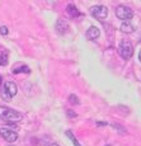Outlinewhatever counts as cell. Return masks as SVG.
I'll list each match as a JSON object with an SVG mask.
<instances>
[{
	"mask_svg": "<svg viewBox=\"0 0 141 146\" xmlns=\"http://www.w3.org/2000/svg\"><path fill=\"white\" fill-rule=\"evenodd\" d=\"M0 118L7 121V122H19L23 118V114L14 111L12 108L0 106Z\"/></svg>",
	"mask_w": 141,
	"mask_h": 146,
	"instance_id": "1",
	"label": "cell"
},
{
	"mask_svg": "<svg viewBox=\"0 0 141 146\" xmlns=\"http://www.w3.org/2000/svg\"><path fill=\"white\" fill-rule=\"evenodd\" d=\"M118 53L123 60H128L134 55V47L128 41H122L118 46Z\"/></svg>",
	"mask_w": 141,
	"mask_h": 146,
	"instance_id": "2",
	"label": "cell"
},
{
	"mask_svg": "<svg viewBox=\"0 0 141 146\" xmlns=\"http://www.w3.org/2000/svg\"><path fill=\"white\" fill-rule=\"evenodd\" d=\"M17 92H18L17 84L13 83V81H7V83L4 84V90H3V93H1V98L5 100H10L14 95L17 94Z\"/></svg>",
	"mask_w": 141,
	"mask_h": 146,
	"instance_id": "3",
	"label": "cell"
},
{
	"mask_svg": "<svg viewBox=\"0 0 141 146\" xmlns=\"http://www.w3.org/2000/svg\"><path fill=\"white\" fill-rule=\"evenodd\" d=\"M116 15H117V18L121 19V21L128 22L130 19L134 17V12H132L128 7L120 5V7H117V9H116Z\"/></svg>",
	"mask_w": 141,
	"mask_h": 146,
	"instance_id": "4",
	"label": "cell"
},
{
	"mask_svg": "<svg viewBox=\"0 0 141 146\" xmlns=\"http://www.w3.org/2000/svg\"><path fill=\"white\" fill-rule=\"evenodd\" d=\"M90 13H92V15L94 17L95 19H98V21H104V19L108 17V9H107L104 5H95V7L92 8V10H90Z\"/></svg>",
	"mask_w": 141,
	"mask_h": 146,
	"instance_id": "5",
	"label": "cell"
},
{
	"mask_svg": "<svg viewBox=\"0 0 141 146\" xmlns=\"http://www.w3.org/2000/svg\"><path fill=\"white\" fill-rule=\"evenodd\" d=\"M0 136L8 142H14L18 139V135H17L15 131L10 130V128H7V127L0 128Z\"/></svg>",
	"mask_w": 141,
	"mask_h": 146,
	"instance_id": "6",
	"label": "cell"
},
{
	"mask_svg": "<svg viewBox=\"0 0 141 146\" xmlns=\"http://www.w3.org/2000/svg\"><path fill=\"white\" fill-rule=\"evenodd\" d=\"M55 28L59 35H65V33L67 32V29H69V23H67L65 19H57Z\"/></svg>",
	"mask_w": 141,
	"mask_h": 146,
	"instance_id": "7",
	"label": "cell"
},
{
	"mask_svg": "<svg viewBox=\"0 0 141 146\" xmlns=\"http://www.w3.org/2000/svg\"><path fill=\"white\" fill-rule=\"evenodd\" d=\"M99 36H100V32L97 27H90L89 29L86 31V38H88V40L94 41V40H97Z\"/></svg>",
	"mask_w": 141,
	"mask_h": 146,
	"instance_id": "8",
	"label": "cell"
},
{
	"mask_svg": "<svg viewBox=\"0 0 141 146\" xmlns=\"http://www.w3.org/2000/svg\"><path fill=\"white\" fill-rule=\"evenodd\" d=\"M66 10H67V13H69V15L72 17V18H78V17H80V12L78 10V8L75 7V5L69 4L66 7Z\"/></svg>",
	"mask_w": 141,
	"mask_h": 146,
	"instance_id": "9",
	"label": "cell"
},
{
	"mask_svg": "<svg viewBox=\"0 0 141 146\" xmlns=\"http://www.w3.org/2000/svg\"><path fill=\"white\" fill-rule=\"evenodd\" d=\"M121 31L125 33H132L134 32V27H132V24H130L128 22H125V23L121 24Z\"/></svg>",
	"mask_w": 141,
	"mask_h": 146,
	"instance_id": "10",
	"label": "cell"
},
{
	"mask_svg": "<svg viewBox=\"0 0 141 146\" xmlns=\"http://www.w3.org/2000/svg\"><path fill=\"white\" fill-rule=\"evenodd\" d=\"M8 64V51H3L0 55V66H5Z\"/></svg>",
	"mask_w": 141,
	"mask_h": 146,
	"instance_id": "11",
	"label": "cell"
},
{
	"mask_svg": "<svg viewBox=\"0 0 141 146\" xmlns=\"http://www.w3.org/2000/svg\"><path fill=\"white\" fill-rule=\"evenodd\" d=\"M19 72H27V74H29L31 70L28 66H21V67H17V69L13 70V74H19Z\"/></svg>",
	"mask_w": 141,
	"mask_h": 146,
	"instance_id": "12",
	"label": "cell"
},
{
	"mask_svg": "<svg viewBox=\"0 0 141 146\" xmlns=\"http://www.w3.org/2000/svg\"><path fill=\"white\" fill-rule=\"evenodd\" d=\"M66 136L69 137L70 140H71V142H72V145H74V146H81L80 144H79V141L76 140V137H75L74 135H72L71 132H70V131H66Z\"/></svg>",
	"mask_w": 141,
	"mask_h": 146,
	"instance_id": "13",
	"label": "cell"
},
{
	"mask_svg": "<svg viewBox=\"0 0 141 146\" xmlns=\"http://www.w3.org/2000/svg\"><path fill=\"white\" fill-rule=\"evenodd\" d=\"M69 100H70V103H71V104H79V99H78V97L76 95H70L69 97Z\"/></svg>",
	"mask_w": 141,
	"mask_h": 146,
	"instance_id": "14",
	"label": "cell"
},
{
	"mask_svg": "<svg viewBox=\"0 0 141 146\" xmlns=\"http://www.w3.org/2000/svg\"><path fill=\"white\" fill-rule=\"evenodd\" d=\"M8 32H9V31H8V28H7V27H1V28H0V35L7 36V35H8Z\"/></svg>",
	"mask_w": 141,
	"mask_h": 146,
	"instance_id": "15",
	"label": "cell"
},
{
	"mask_svg": "<svg viewBox=\"0 0 141 146\" xmlns=\"http://www.w3.org/2000/svg\"><path fill=\"white\" fill-rule=\"evenodd\" d=\"M67 116H69V117H76V113L69 109V111H67Z\"/></svg>",
	"mask_w": 141,
	"mask_h": 146,
	"instance_id": "16",
	"label": "cell"
},
{
	"mask_svg": "<svg viewBox=\"0 0 141 146\" xmlns=\"http://www.w3.org/2000/svg\"><path fill=\"white\" fill-rule=\"evenodd\" d=\"M139 60H140V62H141V50H140V52H139Z\"/></svg>",
	"mask_w": 141,
	"mask_h": 146,
	"instance_id": "17",
	"label": "cell"
},
{
	"mask_svg": "<svg viewBox=\"0 0 141 146\" xmlns=\"http://www.w3.org/2000/svg\"><path fill=\"white\" fill-rule=\"evenodd\" d=\"M1 84H3V78L0 76V85H1Z\"/></svg>",
	"mask_w": 141,
	"mask_h": 146,
	"instance_id": "18",
	"label": "cell"
},
{
	"mask_svg": "<svg viewBox=\"0 0 141 146\" xmlns=\"http://www.w3.org/2000/svg\"><path fill=\"white\" fill-rule=\"evenodd\" d=\"M49 146H59L57 144H51V145H49Z\"/></svg>",
	"mask_w": 141,
	"mask_h": 146,
	"instance_id": "19",
	"label": "cell"
},
{
	"mask_svg": "<svg viewBox=\"0 0 141 146\" xmlns=\"http://www.w3.org/2000/svg\"><path fill=\"white\" fill-rule=\"evenodd\" d=\"M10 146H12V145H10Z\"/></svg>",
	"mask_w": 141,
	"mask_h": 146,
	"instance_id": "20",
	"label": "cell"
}]
</instances>
